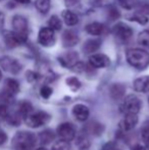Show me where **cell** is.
I'll return each mask as SVG.
<instances>
[{"instance_id":"obj_26","label":"cell","mask_w":149,"mask_h":150,"mask_svg":"<svg viewBox=\"0 0 149 150\" xmlns=\"http://www.w3.org/2000/svg\"><path fill=\"white\" fill-rule=\"evenodd\" d=\"M48 26H49L50 29H52L53 31H60L61 29V21L58 18L57 16L53 14V16H50V18L48 20Z\"/></svg>"},{"instance_id":"obj_47","label":"cell","mask_w":149,"mask_h":150,"mask_svg":"<svg viewBox=\"0 0 149 150\" xmlns=\"http://www.w3.org/2000/svg\"><path fill=\"white\" fill-rule=\"evenodd\" d=\"M0 1H3V0H0Z\"/></svg>"},{"instance_id":"obj_7","label":"cell","mask_w":149,"mask_h":150,"mask_svg":"<svg viewBox=\"0 0 149 150\" xmlns=\"http://www.w3.org/2000/svg\"><path fill=\"white\" fill-rule=\"evenodd\" d=\"M3 38L8 48H14L18 45L25 44L28 40V36L20 35L13 31H6L3 33Z\"/></svg>"},{"instance_id":"obj_39","label":"cell","mask_w":149,"mask_h":150,"mask_svg":"<svg viewBox=\"0 0 149 150\" xmlns=\"http://www.w3.org/2000/svg\"><path fill=\"white\" fill-rule=\"evenodd\" d=\"M108 16L112 20H117V18L119 16V10H117L115 8H112L108 12Z\"/></svg>"},{"instance_id":"obj_12","label":"cell","mask_w":149,"mask_h":150,"mask_svg":"<svg viewBox=\"0 0 149 150\" xmlns=\"http://www.w3.org/2000/svg\"><path fill=\"white\" fill-rule=\"evenodd\" d=\"M89 64L94 69H105V67H109L110 59L105 54H92L89 57Z\"/></svg>"},{"instance_id":"obj_3","label":"cell","mask_w":149,"mask_h":150,"mask_svg":"<svg viewBox=\"0 0 149 150\" xmlns=\"http://www.w3.org/2000/svg\"><path fill=\"white\" fill-rule=\"evenodd\" d=\"M142 101L138 96L134 94H130L123 99L119 105V111L124 115H138L141 110Z\"/></svg>"},{"instance_id":"obj_40","label":"cell","mask_w":149,"mask_h":150,"mask_svg":"<svg viewBox=\"0 0 149 150\" xmlns=\"http://www.w3.org/2000/svg\"><path fill=\"white\" fill-rule=\"evenodd\" d=\"M7 139H8V137H7V135H6V133L4 132V131H0V145L5 144Z\"/></svg>"},{"instance_id":"obj_41","label":"cell","mask_w":149,"mask_h":150,"mask_svg":"<svg viewBox=\"0 0 149 150\" xmlns=\"http://www.w3.org/2000/svg\"><path fill=\"white\" fill-rule=\"evenodd\" d=\"M131 150H147V149H146V147L144 146V145H142V144H136V145H134V146L132 147Z\"/></svg>"},{"instance_id":"obj_20","label":"cell","mask_w":149,"mask_h":150,"mask_svg":"<svg viewBox=\"0 0 149 150\" xmlns=\"http://www.w3.org/2000/svg\"><path fill=\"white\" fill-rule=\"evenodd\" d=\"M37 138H38V141H39L41 144H43V145L49 144V143H51L52 141L55 139V133L52 130H50V129H46V130L39 133Z\"/></svg>"},{"instance_id":"obj_22","label":"cell","mask_w":149,"mask_h":150,"mask_svg":"<svg viewBox=\"0 0 149 150\" xmlns=\"http://www.w3.org/2000/svg\"><path fill=\"white\" fill-rule=\"evenodd\" d=\"M4 90L6 92H8L9 94H11L12 96H14L16 94H18L20 92V83H18L16 80L11 79V78H8L5 81V87Z\"/></svg>"},{"instance_id":"obj_15","label":"cell","mask_w":149,"mask_h":150,"mask_svg":"<svg viewBox=\"0 0 149 150\" xmlns=\"http://www.w3.org/2000/svg\"><path fill=\"white\" fill-rule=\"evenodd\" d=\"M79 35L74 30H66L62 33L61 42L64 47H74V46H76L79 43Z\"/></svg>"},{"instance_id":"obj_14","label":"cell","mask_w":149,"mask_h":150,"mask_svg":"<svg viewBox=\"0 0 149 150\" xmlns=\"http://www.w3.org/2000/svg\"><path fill=\"white\" fill-rule=\"evenodd\" d=\"M139 117L137 115H126L119 122V129L123 132H129L135 129V127L138 125Z\"/></svg>"},{"instance_id":"obj_30","label":"cell","mask_w":149,"mask_h":150,"mask_svg":"<svg viewBox=\"0 0 149 150\" xmlns=\"http://www.w3.org/2000/svg\"><path fill=\"white\" fill-rule=\"evenodd\" d=\"M130 21H133V22H137L138 24L140 25H146L148 23L149 18L147 16H144V14H141V13H135L133 14V16H131V18H129Z\"/></svg>"},{"instance_id":"obj_46","label":"cell","mask_w":149,"mask_h":150,"mask_svg":"<svg viewBox=\"0 0 149 150\" xmlns=\"http://www.w3.org/2000/svg\"><path fill=\"white\" fill-rule=\"evenodd\" d=\"M148 103H149V98H148Z\"/></svg>"},{"instance_id":"obj_34","label":"cell","mask_w":149,"mask_h":150,"mask_svg":"<svg viewBox=\"0 0 149 150\" xmlns=\"http://www.w3.org/2000/svg\"><path fill=\"white\" fill-rule=\"evenodd\" d=\"M119 3L121 7L125 8V9H128V10L133 9V8L136 6L135 0H119Z\"/></svg>"},{"instance_id":"obj_45","label":"cell","mask_w":149,"mask_h":150,"mask_svg":"<svg viewBox=\"0 0 149 150\" xmlns=\"http://www.w3.org/2000/svg\"><path fill=\"white\" fill-rule=\"evenodd\" d=\"M1 78H2V73H1V71H0V80H1Z\"/></svg>"},{"instance_id":"obj_29","label":"cell","mask_w":149,"mask_h":150,"mask_svg":"<svg viewBox=\"0 0 149 150\" xmlns=\"http://www.w3.org/2000/svg\"><path fill=\"white\" fill-rule=\"evenodd\" d=\"M51 150H74V149H73V146L71 145V143L59 140L52 145Z\"/></svg>"},{"instance_id":"obj_35","label":"cell","mask_w":149,"mask_h":150,"mask_svg":"<svg viewBox=\"0 0 149 150\" xmlns=\"http://www.w3.org/2000/svg\"><path fill=\"white\" fill-rule=\"evenodd\" d=\"M102 150H123V148L119 143L114 142V141H109L103 145Z\"/></svg>"},{"instance_id":"obj_5","label":"cell","mask_w":149,"mask_h":150,"mask_svg":"<svg viewBox=\"0 0 149 150\" xmlns=\"http://www.w3.org/2000/svg\"><path fill=\"white\" fill-rule=\"evenodd\" d=\"M56 135L58 136L59 140L64 141V142L71 143V141H73L76 138V128L72 122H61L57 126L56 128Z\"/></svg>"},{"instance_id":"obj_28","label":"cell","mask_w":149,"mask_h":150,"mask_svg":"<svg viewBox=\"0 0 149 150\" xmlns=\"http://www.w3.org/2000/svg\"><path fill=\"white\" fill-rule=\"evenodd\" d=\"M66 85L71 88V90H73V91H75V92H76V91H78L80 88H81L82 84H81V82L79 81V79H78V78L70 77V78H68V79H66Z\"/></svg>"},{"instance_id":"obj_32","label":"cell","mask_w":149,"mask_h":150,"mask_svg":"<svg viewBox=\"0 0 149 150\" xmlns=\"http://www.w3.org/2000/svg\"><path fill=\"white\" fill-rule=\"evenodd\" d=\"M91 4L95 7H104V6L112 5L115 0H90Z\"/></svg>"},{"instance_id":"obj_16","label":"cell","mask_w":149,"mask_h":150,"mask_svg":"<svg viewBox=\"0 0 149 150\" xmlns=\"http://www.w3.org/2000/svg\"><path fill=\"white\" fill-rule=\"evenodd\" d=\"M133 88L138 93H149V76L136 79L133 83Z\"/></svg>"},{"instance_id":"obj_2","label":"cell","mask_w":149,"mask_h":150,"mask_svg":"<svg viewBox=\"0 0 149 150\" xmlns=\"http://www.w3.org/2000/svg\"><path fill=\"white\" fill-rule=\"evenodd\" d=\"M38 138L32 132L20 131L12 138V147L14 150H33L36 147Z\"/></svg>"},{"instance_id":"obj_36","label":"cell","mask_w":149,"mask_h":150,"mask_svg":"<svg viewBox=\"0 0 149 150\" xmlns=\"http://www.w3.org/2000/svg\"><path fill=\"white\" fill-rule=\"evenodd\" d=\"M8 115H9V111H8L7 105L0 103V117L1 119H7Z\"/></svg>"},{"instance_id":"obj_9","label":"cell","mask_w":149,"mask_h":150,"mask_svg":"<svg viewBox=\"0 0 149 150\" xmlns=\"http://www.w3.org/2000/svg\"><path fill=\"white\" fill-rule=\"evenodd\" d=\"M38 42L44 47H51L55 43V34L49 27H43L38 34Z\"/></svg>"},{"instance_id":"obj_23","label":"cell","mask_w":149,"mask_h":150,"mask_svg":"<svg viewBox=\"0 0 149 150\" xmlns=\"http://www.w3.org/2000/svg\"><path fill=\"white\" fill-rule=\"evenodd\" d=\"M18 115L25 119L26 117H28L30 113L33 112V105L29 101H22V102L18 104Z\"/></svg>"},{"instance_id":"obj_1","label":"cell","mask_w":149,"mask_h":150,"mask_svg":"<svg viewBox=\"0 0 149 150\" xmlns=\"http://www.w3.org/2000/svg\"><path fill=\"white\" fill-rule=\"evenodd\" d=\"M127 61L131 67L137 69H145L149 67V52L142 48H132L126 53Z\"/></svg>"},{"instance_id":"obj_24","label":"cell","mask_w":149,"mask_h":150,"mask_svg":"<svg viewBox=\"0 0 149 150\" xmlns=\"http://www.w3.org/2000/svg\"><path fill=\"white\" fill-rule=\"evenodd\" d=\"M35 7L40 13L46 14L50 9V0H36Z\"/></svg>"},{"instance_id":"obj_43","label":"cell","mask_w":149,"mask_h":150,"mask_svg":"<svg viewBox=\"0 0 149 150\" xmlns=\"http://www.w3.org/2000/svg\"><path fill=\"white\" fill-rule=\"evenodd\" d=\"M14 1L20 4H29L31 2V0H14Z\"/></svg>"},{"instance_id":"obj_18","label":"cell","mask_w":149,"mask_h":150,"mask_svg":"<svg viewBox=\"0 0 149 150\" xmlns=\"http://www.w3.org/2000/svg\"><path fill=\"white\" fill-rule=\"evenodd\" d=\"M61 16L64 18L66 25L68 27H74L79 24V16L70 9H64L61 12Z\"/></svg>"},{"instance_id":"obj_13","label":"cell","mask_w":149,"mask_h":150,"mask_svg":"<svg viewBox=\"0 0 149 150\" xmlns=\"http://www.w3.org/2000/svg\"><path fill=\"white\" fill-rule=\"evenodd\" d=\"M58 61L64 67L73 69L79 62V54L75 51H68L58 57Z\"/></svg>"},{"instance_id":"obj_44","label":"cell","mask_w":149,"mask_h":150,"mask_svg":"<svg viewBox=\"0 0 149 150\" xmlns=\"http://www.w3.org/2000/svg\"><path fill=\"white\" fill-rule=\"evenodd\" d=\"M36 150H48L46 147H39V148H37Z\"/></svg>"},{"instance_id":"obj_33","label":"cell","mask_w":149,"mask_h":150,"mask_svg":"<svg viewBox=\"0 0 149 150\" xmlns=\"http://www.w3.org/2000/svg\"><path fill=\"white\" fill-rule=\"evenodd\" d=\"M52 93H53V90L48 85H43L41 87V89H40V95H41L44 99H48L52 95Z\"/></svg>"},{"instance_id":"obj_21","label":"cell","mask_w":149,"mask_h":150,"mask_svg":"<svg viewBox=\"0 0 149 150\" xmlns=\"http://www.w3.org/2000/svg\"><path fill=\"white\" fill-rule=\"evenodd\" d=\"M125 92H126V87L123 85V84H113L112 85L109 89V93L110 96H112V99L114 100H119V99L124 98L125 96Z\"/></svg>"},{"instance_id":"obj_31","label":"cell","mask_w":149,"mask_h":150,"mask_svg":"<svg viewBox=\"0 0 149 150\" xmlns=\"http://www.w3.org/2000/svg\"><path fill=\"white\" fill-rule=\"evenodd\" d=\"M88 129H89V132L92 133L94 135H100L103 132V126L101 124H96V122H91L88 126Z\"/></svg>"},{"instance_id":"obj_27","label":"cell","mask_w":149,"mask_h":150,"mask_svg":"<svg viewBox=\"0 0 149 150\" xmlns=\"http://www.w3.org/2000/svg\"><path fill=\"white\" fill-rule=\"evenodd\" d=\"M137 41L138 44L142 47H149V30H144L139 33Z\"/></svg>"},{"instance_id":"obj_10","label":"cell","mask_w":149,"mask_h":150,"mask_svg":"<svg viewBox=\"0 0 149 150\" xmlns=\"http://www.w3.org/2000/svg\"><path fill=\"white\" fill-rule=\"evenodd\" d=\"M11 25L14 33L20 34V35L28 36L29 24H28V20L25 16H20V14L13 16V18L11 20Z\"/></svg>"},{"instance_id":"obj_6","label":"cell","mask_w":149,"mask_h":150,"mask_svg":"<svg viewBox=\"0 0 149 150\" xmlns=\"http://www.w3.org/2000/svg\"><path fill=\"white\" fill-rule=\"evenodd\" d=\"M0 67L3 71L12 75H18L22 71L23 67L18 59L10 56H2L0 57Z\"/></svg>"},{"instance_id":"obj_37","label":"cell","mask_w":149,"mask_h":150,"mask_svg":"<svg viewBox=\"0 0 149 150\" xmlns=\"http://www.w3.org/2000/svg\"><path fill=\"white\" fill-rule=\"evenodd\" d=\"M39 74L35 73V71H29L28 73H27V80H28L30 83H32V82H35L37 81L38 79H39Z\"/></svg>"},{"instance_id":"obj_8","label":"cell","mask_w":149,"mask_h":150,"mask_svg":"<svg viewBox=\"0 0 149 150\" xmlns=\"http://www.w3.org/2000/svg\"><path fill=\"white\" fill-rule=\"evenodd\" d=\"M112 34L117 39L121 41H127L133 36V30L129 25L119 22L112 27Z\"/></svg>"},{"instance_id":"obj_38","label":"cell","mask_w":149,"mask_h":150,"mask_svg":"<svg viewBox=\"0 0 149 150\" xmlns=\"http://www.w3.org/2000/svg\"><path fill=\"white\" fill-rule=\"evenodd\" d=\"M80 1L81 0H64V3L68 7H76L77 5H79Z\"/></svg>"},{"instance_id":"obj_19","label":"cell","mask_w":149,"mask_h":150,"mask_svg":"<svg viewBox=\"0 0 149 150\" xmlns=\"http://www.w3.org/2000/svg\"><path fill=\"white\" fill-rule=\"evenodd\" d=\"M104 26L98 22H94L91 24H88L85 27V31L87 32L89 35L92 36H100L104 33Z\"/></svg>"},{"instance_id":"obj_25","label":"cell","mask_w":149,"mask_h":150,"mask_svg":"<svg viewBox=\"0 0 149 150\" xmlns=\"http://www.w3.org/2000/svg\"><path fill=\"white\" fill-rule=\"evenodd\" d=\"M141 137L144 142V146L149 150V120H146L141 128Z\"/></svg>"},{"instance_id":"obj_17","label":"cell","mask_w":149,"mask_h":150,"mask_svg":"<svg viewBox=\"0 0 149 150\" xmlns=\"http://www.w3.org/2000/svg\"><path fill=\"white\" fill-rule=\"evenodd\" d=\"M101 39H89L84 43L83 51L86 54H93L101 46Z\"/></svg>"},{"instance_id":"obj_11","label":"cell","mask_w":149,"mask_h":150,"mask_svg":"<svg viewBox=\"0 0 149 150\" xmlns=\"http://www.w3.org/2000/svg\"><path fill=\"white\" fill-rule=\"evenodd\" d=\"M72 115L78 122H84L89 119L90 109L87 105L83 104V103H78V104H75L73 106Z\"/></svg>"},{"instance_id":"obj_42","label":"cell","mask_w":149,"mask_h":150,"mask_svg":"<svg viewBox=\"0 0 149 150\" xmlns=\"http://www.w3.org/2000/svg\"><path fill=\"white\" fill-rule=\"evenodd\" d=\"M4 24V14L2 12H0V28H2Z\"/></svg>"},{"instance_id":"obj_4","label":"cell","mask_w":149,"mask_h":150,"mask_svg":"<svg viewBox=\"0 0 149 150\" xmlns=\"http://www.w3.org/2000/svg\"><path fill=\"white\" fill-rule=\"evenodd\" d=\"M51 120V115L43 110L33 111L24 119L25 124L32 129H37L47 125Z\"/></svg>"}]
</instances>
